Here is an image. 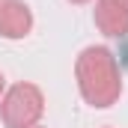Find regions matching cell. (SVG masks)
<instances>
[{"label": "cell", "instance_id": "obj_3", "mask_svg": "<svg viewBox=\"0 0 128 128\" xmlns=\"http://www.w3.org/2000/svg\"><path fill=\"white\" fill-rule=\"evenodd\" d=\"M33 30V12L24 0H0V36L24 39Z\"/></svg>", "mask_w": 128, "mask_h": 128}, {"label": "cell", "instance_id": "obj_1", "mask_svg": "<svg viewBox=\"0 0 128 128\" xmlns=\"http://www.w3.org/2000/svg\"><path fill=\"white\" fill-rule=\"evenodd\" d=\"M74 78H78V90L86 104H92L98 110L116 104L122 96V72L113 57L110 48L104 45H90L78 54L74 60Z\"/></svg>", "mask_w": 128, "mask_h": 128}, {"label": "cell", "instance_id": "obj_4", "mask_svg": "<svg viewBox=\"0 0 128 128\" xmlns=\"http://www.w3.org/2000/svg\"><path fill=\"white\" fill-rule=\"evenodd\" d=\"M96 27L110 39H122L128 36V9L110 0H98L96 3Z\"/></svg>", "mask_w": 128, "mask_h": 128}, {"label": "cell", "instance_id": "obj_8", "mask_svg": "<svg viewBox=\"0 0 128 128\" xmlns=\"http://www.w3.org/2000/svg\"><path fill=\"white\" fill-rule=\"evenodd\" d=\"M33 128H39V125H33Z\"/></svg>", "mask_w": 128, "mask_h": 128}, {"label": "cell", "instance_id": "obj_6", "mask_svg": "<svg viewBox=\"0 0 128 128\" xmlns=\"http://www.w3.org/2000/svg\"><path fill=\"white\" fill-rule=\"evenodd\" d=\"M110 3H119V6H125V9H128V0H110Z\"/></svg>", "mask_w": 128, "mask_h": 128}, {"label": "cell", "instance_id": "obj_7", "mask_svg": "<svg viewBox=\"0 0 128 128\" xmlns=\"http://www.w3.org/2000/svg\"><path fill=\"white\" fill-rule=\"evenodd\" d=\"M68 3H78V6H84V3H90V0H68Z\"/></svg>", "mask_w": 128, "mask_h": 128}, {"label": "cell", "instance_id": "obj_5", "mask_svg": "<svg viewBox=\"0 0 128 128\" xmlns=\"http://www.w3.org/2000/svg\"><path fill=\"white\" fill-rule=\"evenodd\" d=\"M3 92H6V78H3V72H0V98H3Z\"/></svg>", "mask_w": 128, "mask_h": 128}, {"label": "cell", "instance_id": "obj_2", "mask_svg": "<svg viewBox=\"0 0 128 128\" xmlns=\"http://www.w3.org/2000/svg\"><path fill=\"white\" fill-rule=\"evenodd\" d=\"M45 113V96L36 84H15L0 98V116L6 128H33Z\"/></svg>", "mask_w": 128, "mask_h": 128}]
</instances>
